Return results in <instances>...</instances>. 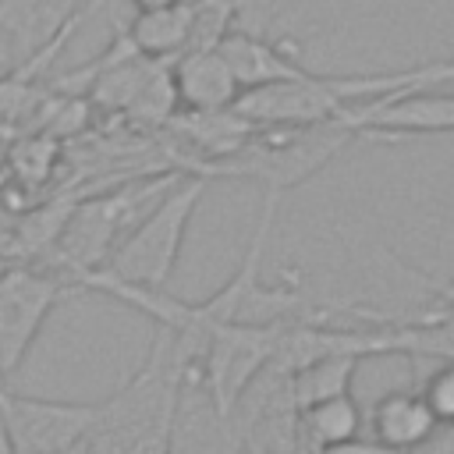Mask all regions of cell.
I'll list each match as a JSON object with an SVG mask.
<instances>
[{
  "label": "cell",
  "mask_w": 454,
  "mask_h": 454,
  "mask_svg": "<svg viewBox=\"0 0 454 454\" xmlns=\"http://www.w3.org/2000/svg\"><path fill=\"white\" fill-rule=\"evenodd\" d=\"M192 365L184 340L160 326L145 365L106 401H96L89 433L67 454H170L181 380Z\"/></svg>",
  "instance_id": "cell-1"
},
{
  "label": "cell",
  "mask_w": 454,
  "mask_h": 454,
  "mask_svg": "<svg viewBox=\"0 0 454 454\" xmlns=\"http://www.w3.org/2000/svg\"><path fill=\"white\" fill-rule=\"evenodd\" d=\"M358 131L344 121H316V124H255V131L216 160H199L188 170L202 177H248L262 181L266 192L284 195L287 188L319 174Z\"/></svg>",
  "instance_id": "cell-2"
},
{
  "label": "cell",
  "mask_w": 454,
  "mask_h": 454,
  "mask_svg": "<svg viewBox=\"0 0 454 454\" xmlns=\"http://www.w3.org/2000/svg\"><path fill=\"white\" fill-rule=\"evenodd\" d=\"M206 192L202 174H177V181L138 216V223L117 241L106 266V277L138 284V287H163L177 266L188 220Z\"/></svg>",
  "instance_id": "cell-3"
},
{
  "label": "cell",
  "mask_w": 454,
  "mask_h": 454,
  "mask_svg": "<svg viewBox=\"0 0 454 454\" xmlns=\"http://www.w3.org/2000/svg\"><path fill=\"white\" fill-rule=\"evenodd\" d=\"M284 326L287 323L280 319V323H213L206 330L195 358H202L206 387L220 419L231 415L234 401L252 383V376L273 362Z\"/></svg>",
  "instance_id": "cell-4"
},
{
  "label": "cell",
  "mask_w": 454,
  "mask_h": 454,
  "mask_svg": "<svg viewBox=\"0 0 454 454\" xmlns=\"http://www.w3.org/2000/svg\"><path fill=\"white\" fill-rule=\"evenodd\" d=\"M92 419H96V401L92 404L43 401L28 394H14L7 383L0 387V426L7 429L14 454H67L89 433Z\"/></svg>",
  "instance_id": "cell-5"
},
{
  "label": "cell",
  "mask_w": 454,
  "mask_h": 454,
  "mask_svg": "<svg viewBox=\"0 0 454 454\" xmlns=\"http://www.w3.org/2000/svg\"><path fill=\"white\" fill-rule=\"evenodd\" d=\"M64 277L35 273L25 266L0 273V387L21 369L39 326L64 298Z\"/></svg>",
  "instance_id": "cell-6"
},
{
  "label": "cell",
  "mask_w": 454,
  "mask_h": 454,
  "mask_svg": "<svg viewBox=\"0 0 454 454\" xmlns=\"http://www.w3.org/2000/svg\"><path fill=\"white\" fill-rule=\"evenodd\" d=\"M216 50L223 53V60L231 64L241 92L245 89H255V85H270V82H291V78H305L309 67L277 39L255 32V28H241V25H231Z\"/></svg>",
  "instance_id": "cell-7"
},
{
  "label": "cell",
  "mask_w": 454,
  "mask_h": 454,
  "mask_svg": "<svg viewBox=\"0 0 454 454\" xmlns=\"http://www.w3.org/2000/svg\"><path fill=\"white\" fill-rule=\"evenodd\" d=\"M170 82L181 110H227L241 85L216 46H192L170 60Z\"/></svg>",
  "instance_id": "cell-8"
},
{
  "label": "cell",
  "mask_w": 454,
  "mask_h": 454,
  "mask_svg": "<svg viewBox=\"0 0 454 454\" xmlns=\"http://www.w3.org/2000/svg\"><path fill=\"white\" fill-rule=\"evenodd\" d=\"M369 426H372V440L397 454H411L426 447L436 433V419L426 408L422 394H408V390L383 394L369 411Z\"/></svg>",
  "instance_id": "cell-9"
},
{
  "label": "cell",
  "mask_w": 454,
  "mask_h": 454,
  "mask_svg": "<svg viewBox=\"0 0 454 454\" xmlns=\"http://www.w3.org/2000/svg\"><path fill=\"white\" fill-rule=\"evenodd\" d=\"M121 32L135 53L149 60H174L192 46V0L135 11V18Z\"/></svg>",
  "instance_id": "cell-10"
},
{
  "label": "cell",
  "mask_w": 454,
  "mask_h": 454,
  "mask_svg": "<svg viewBox=\"0 0 454 454\" xmlns=\"http://www.w3.org/2000/svg\"><path fill=\"white\" fill-rule=\"evenodd\" d=\"M362 355H351V351H330V355H319L305 365L294 369V380H291V397L298 408L305 404H316L323 397H337V394H351V380H355V369H358Z\"/></svg>",
  "instance_id": "cell-11"
},
{
  "label": "cell",
  "mask_w": 454,
  "mask_h": 454,
  "mask_svg": "<svg viewBox=\"0 0 454 454\" xmlns=\"http://www.w3.org/2000/svg\"><path fill=\"white\" fill-rule=\"evenodd\" d=\"M301 411V429L305 436L316 443V450L333 447L340 440H351L362 433V408L355 404L351 394H337V397H323L316 404L298 408Z\"/></svg>",
  "instance_id": "cell-12"
},
{
  "label": "cell",
  "mask_w": 454,
  "mask_h": 454,
  "mask_svg": "<svg viewBox=\"0 0 454 454\" xmlns=\"http://www.w3.org/2000/svg\"><path fill=\"white\" fill-rule=\"evenodd\" d=\"M436 426H454V358H447L419 390Z\"/></svg>",
  "instance_id": "cell-13"
},
{
  "label": "cell",
  "mask_w": 454,
  "mask_h": 454,
  "mask_svg": "<svg viewBox=\"0 0 454 454\" xmlns=\"http://www.w3.org/2000/svg\"><path fill=\"white\" fill-rule=\"evenodd\" d=\"M319 454H397V450H390V447H383V443H376V440H358V436H351V440H340V443H333V447H323Z\"/></svg>",
  "instance_id": "cell-14"
},
{
  "label": "cell",
  "mask_w": 454,
  "mask_h": 454,
  "mask_svg": "<svg viewBox=\"0 0 454 454\" xmlns=\"http://www.w3.org/2000/svg\"><path fill=\"white\" fill-rule=\"evenodd\" d=\"M422 280H426V277H422ZM426 284H429L433 291H440V294H443V298L454 305V280H426Z\"/></svg>",
  "instance_id": "cell-15"
},
{
  "label": "cell",
  "mask_w": 454,
  "mask_h": 454,
  "mask_svg": "<svg viewBox=\"0 0 454 454\" xmlns=\"http://www.w3.org/2000/svg\"><path fill=\"white\" fill-rule=\"evenodd\" d=\"M135 11H145V7H167V4H177V0H128Z\"/></svg>",
  "instance_id": "cell-16"
}]
</instances>
